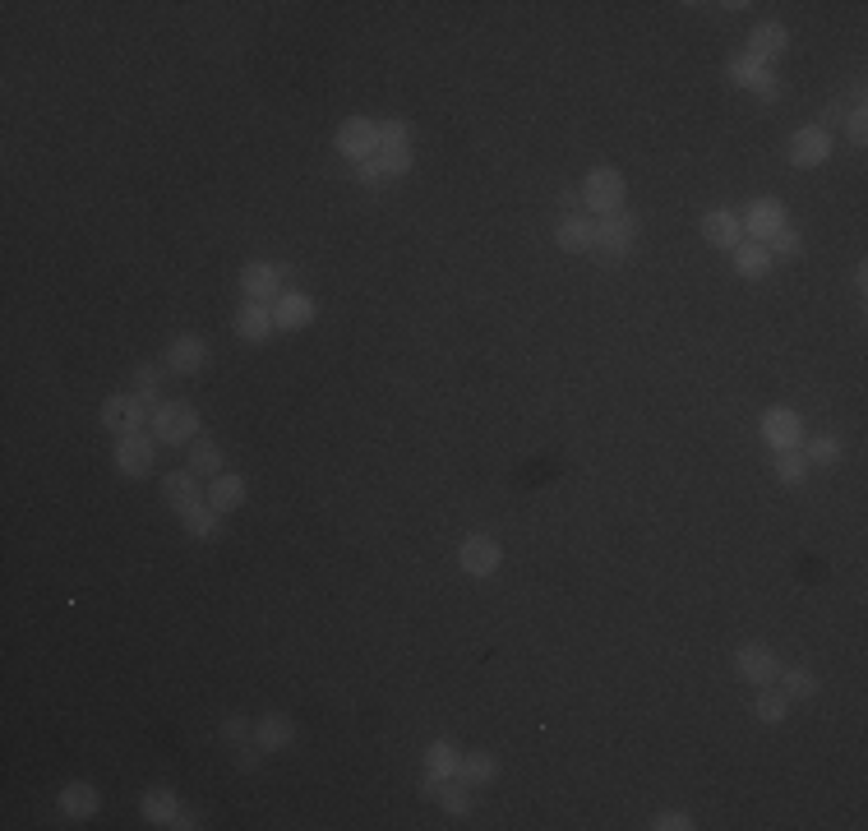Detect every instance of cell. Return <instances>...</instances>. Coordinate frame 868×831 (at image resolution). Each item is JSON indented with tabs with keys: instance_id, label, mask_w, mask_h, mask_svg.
<instances>
[{
	"instance_id": "cell-1",
	"label": "cell",
	"mask_w": 868,
	"mask_h": 831,
	"mask_svg": "<svg viewBox=\"0 0 868 831\" xmlns=\"http://www.w3.org/2000/svg\"><path fill=\"white\" fill-rule=\"evenodd\" d=\"M148 434H153L157 444L167 448H190L194 439H199V411H194V402L176 398V402H162V407L148 416Z\"/></svg>"
},
{
	"instance_id": "cell-2",
	"label": "cell",
	"mask_w": 868,
	"mask_h": 831,
	"mask_svg": "<svg viewBox=\"0 0 868 831\" xmlns=\"http://www.w3.org/2000/svg\"><path fill=\"white\" fill-rule=\"evenodd\" d=\"M624 194H628V181L619 167H591L587 176H582V208L596 217L619 213V208H624Z\"/></svg>"
},
{
	"instance_id": "cell-3",
	"label": "cell",
	"mask_w": 868,
	"mask_h": 831,
	"mask_svg": "<svg viewBox=\"0 0 868 831\" xmlns=\"http://www.w3.org/2000/svg\"><path fill=\"white\" fill-rule=\"evenodd\" d=\"M633 241H638V217H633V213H624V208H619V213L596 217V245H591V250L601 254L605 264L628 259Z\"/></svg>"
},
{
	"instance_id": "cell-4",
	"label": "cell",
	"mask_w": 868,
	"mask_h": 831,
	"mask_svg": "<svg viewBox=\"0 0 868 831\" xmlns=\"http://www.w3.org/2000/svg\"><path fill=\"white\" fill-rule=\"evenodd\" d=\"M148 402L139 398V393H116V398L102 402V430H111L116 439H125V434H139L148 425Z\"/></svg>"
},
{
	"instance_id": "cell-5",
	"label": "cell",
	"mask_w": 868,
	"mask_h": 831,
	"mask_svg": "<svg viewBox=\"0 0 868 831\" xmlns=\"http://www.w3.org/2000/svg\"><path fill=\"white\" fill-rule=\"evenodd\" d=\"M157 439L148 430L139 434H125V439H116V453H111V462H116V471H121L125 481H144L148 471H153V453Z\"/></svg>"
},
{
	"instance_id": "cell-6",
	"label": "cell",
	"mask_w": 868,
	"mask_h": 831,
	"mask_svg": "<svg viewBox=\"0 0 868 831\" xmlns=\"http://www.w3.org/2000/svg\"><path fill=\"white\" fill-rule=\"evenodd\" d=\"M458 564L467 578H495L499 564H504V545H499L495 536L476 531V536H467V541L458 545Z\"/></svg>"
},
{
	"instance_id": "cell-7",
	"label": "cell",
	"mask_w": 868,
	"mask_h": 831,
	"mask_svg": "<svg viewBox=\"0 0 868 831\" xmlns=\"http://www.w3.org/2000/svg\"><path fill=\"white\" fill-rule=\"evenodd\" d=\"M739 222H744V241L767 245L781 227H790V213H785V204H776V199H753V204L739 213Z\"/></svg>"
},
{
	"instance_id": "cell-8",
	"label": "cell",
	"mask_w": 868,
	"mask_h": 831,
	"mask_svg": "<svg viewBox=\"0 0 868 831\" xmlns=\"http://www.w3.org/2000/svg\"><path fill=\"white\" fill-rule=\"evenodd\" d=\"M333 144H338V153L351 157V167H356V162L379 153V125L365 121V116H347V121L338 125V134H333Z\"/></svg>"
},
{
	"instance_id": "cell-9",
	"label": "cell",
	"mask_w": 868,
	"mask_h": 831,
	"mask_svg": "<svg viewBox=\"0 0 868 831\" xmlns=\"http://www.w3.org/2000/svg\"><path fill=\"white\" fill-rule=\"evenodd\" d=\"M832 148H836V139L822 125H804V130L790 134V167H799V171L822 167L832 157Z\"/></svg>"
},
{
	"instance_id": "cell-10",
	"label": "cell",
	"mask_w": 868,
	"mask_h": 831,
	"mask_svg": "<svg viewBox=\"0 0 868 831\" xmlns=\"http://www.w3.org/2000/svg\"><path fill=\"white\" fill-rule=\"evenodd\" d=\"M208 365V342L199 333H181V338L167 342V356H162V370L176 374V379H190Z\"/></svg>"
},
{
	"instance_id": "cell-11",
	"label": "cell",
	"mask_w": 868,
	"mask_h": 831,
	"mask_svg": "<svg viewBox=\"0 0 868 831\" xmlns=\"http://www.w3.org/2000/svg\"><path fill=\"white\" fill-rule=\"evenodd\" d=\"M735 675L744 679V684H753V688H767V684H776V675H781V661L772 656V647L748 642V647L735 651Z\"/></svg>"
},
{
	"instance_id": "cell-12",
	"label": "cell",
	"mask_w": 868,
	"mask_h": 831,
	"mask_svg": "<svg viewBox=\"0 0 868 831\" xmlns=\"http://www.w3.org/2000/svg\"><path fill=\"white\" fill-rule=\"evenodd\" d=\"M762 439H767L772 453H790V448H799L804 444V421H799V411L772 407L767 416H762Z\"/></svg>"
},
{
	"instance_id": "cell-13",
	"label": "cell",
	"mask_w": 868,
	"mask_h": 831,
	"mask_svg": "<svg viewBox=\"0 0 868 831\" xmlns=\"http://www.w3.org/2000/svg\"><path fill=\"white\" fill-rule=\"evenodd\" d=\"M702 241L712 245V250L735 254L739 245H744V222H739V213H730V208H712V213L702 217Z\"/></svg>"
},
{
	"instance_id": "cell-14",
	"label": "cell",
	"mask_w": 868,
	"mask_h": 831,
	"mask_svg": "<svg viewBox=\"0 0 868 831\" xmlns=\"http://www.w3.org/2000/svg\"><path fill=\"white\" fill-rule=\"evenodd\" d=\"M162 499H167V508H176V513H190V508H199L208 499V485H199V476H194L190 467L167 471V476H162Z\"/></svg>"
},
{
	"instance_id": "cell-15",
	"label": "cell",
	"mask_w": 868,
	"mask_h": 831,
	"mask_svg": "<svg viewBox=\"0 0 868 831\" xmlns=\"http://www.w3.org/2000/svg\"><path fill=\"white\" fill-rule=\"evenodd\" d=\"M241 291L245 301H259V305H273L282 296V268L278 264H245L241 268Z\"/></svg>"
},
{
	"instance_id": "cell-16",
	"label": "cell",
	"mask_w": 868,
	"mask_h": 831,
	"mask_svg": "<svg viewBox=\"0 0 868 831\" xmlns=\"http://www.w3.org/2000/svg\"><path fill=\"white\" fill-rule=\"evenodd\" d=\"M273 324L282 328V333H301V328L314 324V301L305 296V291H282L278 301H273Z\"/></svg>"
},
{
	"instance_id": "cell-17",
	"label": "cell",
	"mask_w": 868,
	"mask_h": 831,
	"mask_svg": "<svg viewBox=\"0 0 868 831\" xmlns=\"http://www.w3.org/2000/svg\"><path fill=\"white\" fill-rule=\"evenodd\" d=\"M231 328H236V338L241 342H254V347H259V342H268L273 338V305H259V301H245L241 310H236V319H231Z\"/></svg>"
},
{
	"instance_id": "cell-18",
	"label": "cell",
	"mask_w": 868,
	"mask_h": 831,
	"mask_svg": "<svg viewBox=\"0 0 868 831\" xmlns=\"http://www.w3.org/2000/svg\"><path fill=\"white\" fill-rule=\"evenodd\" d=\"M555 245L568 254H587L596 245V217H582V213H564L555 227Z\"/></svg>"
},
{
	"instance_id": "cell-19",
	"label": "cell",
	"mask_w": 868,
	"mask_h": 831,
	"mask_svg": "<svg viewBox=\"0 0 868 831\" xmlns=\"http://www.w3.org/2000/svg\"><path fill=\"white\" fill-rule=\"evenodd\" d=\"M56 804H61V813L70 822H88V818H97V813H102V795H97L88 781H70L61 795H56Z\"/></svg>"
},
{
	"instance_id": "cell-20",
	"label": "cell",
	"mask_w": 868,
	"mask_h": 831,
	"mask_svg": "<svg viewBox=\"0 0 868 831\" xmlns=\"http://www.w3.org/2000/svg\"><path fill=\"white\" fill-rule=\"evenodd\" d=\"M245 499H250V485H245V476H236V471H222V476L208 481V504H213L222 518L236 513V508H245Z\"/></svg>"
},
{
	"instance_id": "cell-21",
	"label": "cell",
	"mask_w": 868,
	"mask_h": 831,
	"mask_svg": "<svg viewBox=\"0 0 868 831\" xmlns=\"http://www.w3.org/2000/svg\"><path fill=\"white\" fill-rule=\"evenodd\" d=\"M785 47H790V33H785V24H776V19H767V24H758L753 33H748V56H758V61L772 65L776 56H785Z\"/></svg>"
},
{
	"instance_id": "cell-22",
	"label": "cell",
	"mask_w": 868,
	"mask_h": 831,
	"mask_svg": "<svg viewBox=\"0 0 868 831\" xmlns=\"http://www.w3.org/2000/svg\"><path fill=\"white\" fill-rule=\"evenodd\" d=\"M291 739H296L291 716H278V711H273V716H259V721H254V744L264 748V753H282Z\"/></svg>"
},
{
	"instance_id": "cell-23",
	"label": "cell",
	"mask_w": 868,
	"mask_h": 831,
	"mask_svg": "<svg viewBox=\"0 0 868 831\" xmlns=\"http://www.w3.org/2000/svg\"><path fill=\"white\" fill-rule=\"evenodd\" d=\"M139 813H144V822H153V827H176L181 799H176V790H148V795L139 799Z\"/></svg>"
},
{
	"instance_id": "cell-24",
	"label": "cell",
	"mask_w": 868,
	"mask_h": 831,
	"mask_svg": "<svg viewBox=\"0 0 868 831\" xmlns=\"http://www.w3.org/2000/svg\"><path fill=\"white\" fill-rule=\"evenodd\" d=\"M462 767V753L458 744H448V739H434L430 748H425V776H434V781H453Z\"/></svg>"
},
{
	"instance_id": "cell-25",
	"label": "cell",
	"mask_w": 868,
	"mask_h": 831,
	"mask_svg": "<svg viewBox=\"0 0 868 831\" xmlns=\"http://www.w3.org/2000/svg\"><path fill=\"white\" fill-rule=\"evenodd\" d=\"M772 254H767V245H758V241H744L735 250V273L744 277V282H762V277L772 273Z\"/></svg>"
},
{
	"instance_id": "cell-26",
	"label": "cell",
	"mask_w": 868,
	"mask_h": 831,
	"mask_svg": "<svg viewBox=\"0 0 868 831\" xmlns=\"http://www.w3.org/2000/svg\"><path fill=\"white\" fill-rule=\"evenodd\" d=\"M181 522H185V536H194V541H217L222 536V513L208 499L199 508H190V513H181Z\"/></svg>"
},
{
	"instance_id": "cell-27",
	"label": "cell",
	"mask_w": 868,
	"mask_h": 831,
	"mask_svg": "<svg viewBox=\"0 0 868 831\" xmlns=\"http://www.w3.org/2000/svg\"><path fill=\"white\" fill-rule=\"evenodd\" d=\"M434 804L444 808L448 818H462V813H471L476 795H471V785L462 781V776H453V781H439V795H434Z\"/></svg>"
},
{
	"instance_id": "cell-28",
	"label": "cell",
	"mask_w": 868,
	"mask_h": 831,
	"mask_svg": "<svg viewBox=\"0 0 868 831\" xmlns=\"http://www.w3.org/2000/svg\"><path fill=\"white\" fill-rule=\"evenodd\" d=\"M458 776H462L467 785H490V781L499 776V758H495V753H481V748H471V753H462Z\"/></svg>"
},
{
	"instance_id": "cell-29",
	"label": "cell",
	"mask_w": 868,
	"mask_h": 831,
	"mask_svg": "<svg viewBox=\"0 0 868 831\" xmlns=\"http://www.w3.org/2000/svg\"><path fill=\"white\" fill-rule=\"evenodd\" d=\"M162 374H167V370H162V365H153V361L134 365V393L148 402V411H157L162 402H167V398H162Z\"/></svg>"
},
{
	"instance_id": "cell-30",
	"label": "cell",
	"mask_w": 868,
	"mask_h": 831,
	"mask_svg": "<svg viewBox=\"0 0 868 831\" xmlns=\"http://www.w3.org/2000/svg\"><path fill=\"white\" fill-rule=\"evenodd\" d=\"M753 716H758L762 725H781L785 716H790V698H785L781 688H758V698H753Z\"/></svg>"
},
{
	"instance_id": "cell-31",
	"label": "cell",
	"mask_w": 868,
	"mask_h": 831,
	"mask_svg": "<svg viewBox=\"0 0 868 831\" xmlns=\"http://www.w3.org/2000/svg\"><path fill=\"white\" fill-rule=\"evenodd\" d=\"M804 462L808 467H836V462L845 458V448H841V439L836 434H818V439H804Z\"/></svg>"
},
{
	"instance_id": "cell-32",
	"label": "cell",
	"mask_w": 868,
	"mask_h": 831,
	"mask_svg": "<svg viewBox=\"0 0 868 831\" xmlns=\"http://www.w3.org/2000/svg\"><path fill=\"white\" fill-rule=\"evenodd\" d=\"M190 471L194 476H204V481L222 476V448H217L213 439H194L190 444Z\"/></svg>"
},
{
	"instance_id": "cell-33",
	"label": "cell",
	"mask_w": 868,
	"mask_h": 831,
	"mask_svg": "<svg viewBox=\"0 0 868 831\" xmlns=\"http://www.w3.org/2000/svg\"><path fill=\"white\" fill-rule=\"evenodd\" d=\"M776 684H781V693L790 702L813 698V693H818V675H813V670H804V665H795V670H781V675H776Z\"/></svg>"
},
{
	"instance_id": "cell-34",
	"label": "cell",
	"mask_w": 868,
	"mask_h": 831,
	"mask_svg": "<svg viewBox=\"0 0 868 831\" xmlns=\"http://www.w3.org/2000/svg\"><path fill=\"white\" fill-rule=\"evenodd\" d=\"M772 70L767 61H758V56H748V51H739L735 61L725 65V74H730V84H739V88H753L762 79V74Z\"/></svg>"
},
{
	"instance_id": "cell-35",
	"label": "cell",
	"mask_w": 868,
	"mask_h": 831,
	"mask_svg": "<svg viewBox=\"0 0 868 831\" xmlns=\"http://www.w3.org/2000/svg\"><path fill=\"white\" fill-rule=\"evenodd\" d=\"M772 471H776V481L781 485H804L808 462H804L799 448H790V453H772Z\"/></svg>"
},
{
	"instance_id": "cell-36",
	"label": "cell",
	"mask_w": 868,
	"mask_h": 831,
	"mask_svg": "<svg viewBox=\"0 0 868 831\" xmlns=\"http://www.w3.org/2000/svg\"><path fill=\"white\" fill-rule=\"evenodd\" d=\"M379 153H411V125L407 121L379 125Z\"/></svg>"
},
{
	"instance_id": "cell-37",
	"label": "cell",
	"mask_w": 868,
	"mask_h": 831,
	"mask_svg": "<svg viewBox=\"0 0 868 831\" xmlns=\"http://www.w3.org/2000/svg\"><path fill=\"white\" fill-rule=\"evenodd\" d=\"M767 254H772V259H799V254H804V236H799L795 227H781L772 241H767Z\"/></svg>"
},
{
	"instance_id": "cell-38",
	"label": "cell",
	"mask_w": 868,
	"mask_h": 831,
	"mask_svg": "<svg viewBox=\"0 0 868 831\" xmlns=\"http://www.w3.org/2000/svg\"><path fill=\"white\" fill-rule=\"evenodd\" d=\"M845 139H850L855 148L868 144V111H864V107H850V111H845Z\"/></svg>"
},
{
	"instance_id": "cell-39",
	"label": "cell",
	"mask_w": 868,
	"mask_h": 831,
	"mask_svg": "<svg viewBox=\"0 0 868 831\" xmlns=\"http://www.w3.org/2000/svg\"><path fill=\"white\" fill-rule=\"evenodd\" d=\"M356 181H361L365 190H379V185L388 181L384 167H379V157H365V162H356Z\"/></svg>"
},
{
	"instance_id": "cell-40",
	"label": "cell",
	"mask_w": 868,
	"mask_h": 831,
	"mask_svg": "<svg viewBox=\"0 0 868 831\" xmlns=\"http://www.w3.org/2000/svg\"><path fill=\"white\" fill-rule=\"evenodd\" d=\"M222 739H227V744H245V739H254V725L245 721V716H227V721H222Z\"/></svg>"
},
{
	"instance_id": "cell-41",
	"label": "cell",
	"mask_w": 868,
	"mask_h": 831,
	"mask_svg": "<svg viewBox=\"0 0 868 831\" xmlns=\"http://www.w3.org/2000/svg\"><path fill=\"white\" fill-rule=\"evenodd\" d=\"M651 827L656 831H693V818H688V813H656Z\"/></svg>"
},
{
	"instance_id": "cell-42",
	"label": "cell",
	"mask_w": 868,
	"mask_h": 831,
	"mask_svg": "<svg viewBox=\"0 0 868 831\" xmlns=\"http://www.w3.org/2000/svg\"><path fill=\"white\" fill-rule=\"evenodd\" d=\"M259 753H264V748L254 744V739L236 744V767H241V771H254V767H259Z\"/></svg>"
},
{
	"instance_id": "cell-43",
	"label": "cell",
	"mask_w": 868,
	"mask_h": 831,
	"mask_svg": "<svg viewBox=\"0 0 868 831\" xmlns=\"http://www.w3.org/2000/svg\"><path fill=\"white\" fill-rule=\"evenodd\" d=\"M753 93H758L762 102H776V97H781V79H776V74L767 70V74L758 79V84H753Z\"/></svg>"
},
{
	"instance_id": "cell-44",
	"label": "cell",
	"mask_w": 868,
	"mask_h": 831,
	"mask_svg": "<svg viewBox=\"0 0 868 831\" xmlns=\"http://www.w3.org/2000/svg\"><path fill=\"white\" fill-rule=\"evenodd\" d=\"M841 121H845V107H836V102L822 111V130H827V134H832V125H841Z\"/></svg>"
},
{
	"instance_id": "cell-45",
	"label": "cell",
	"mask_w": 868,
	"mask_h": 831,
	"mask_svg": "<svg viewBox=\"0 0 868 831\" xmlns=\"http://www.w3.org/2000/svg\"><path fill=\"white\" fill-rule=\"evenodd\" d=\"M559 199H564V208H568V213H582V190H564V194H559Z\"/></svg>"
},
{
	"instance_id": "cell-46",
	"label": "cell",
	"mask_w": 868,
	"mask_h": 831,
	"mask_svg": "<svg viewBox=\"0 0 868 831\" xmlns=\"http://www.w3.org/2000/svg\"><path fill=\"white\" fill-rule=\"evenodd\" d=\"M199 827V818H194L190 808H181V818H176V831H194Z\"/></svg>"
},
{
	"instance_id": "cell-47",
	"label": "cell",
	"mask_w": 868,
	"mask_h": 831,
	"mask_svg": "<svg viewBox=\"0 0 868 831\" xmlns=\"http://www.w3.org/2000/svg\"><path fill=\"white\" fill-rule=\"evenodd\" d=\"M439 795V781H434V776H421V799H434Z\"/></svg>"
}]
</instances>
